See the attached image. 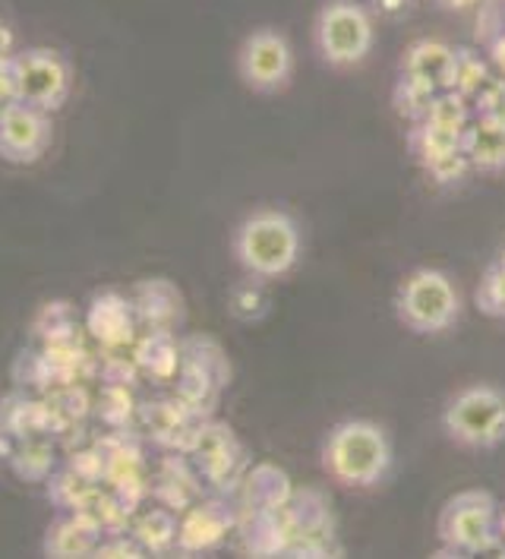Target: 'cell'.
I'll use <instances>...</instances> for the list:
<instances>
[{
  "label": "cell",
  "mask_w": 505,
  "mask_h": 559,
  "mask_svg": "<svg viewBox=\"0 0 505 559\" xmlns=\"http://www.w3.org/2000/svg\"><path fill=\"white\" fill-rule=\"evenodd\" d=\"M474 115H490V118L503 120L505 123V80L496 76L493 86L486 88L474 102Z\"/></svg>",
  "instance_id": "d6986e66"
},
{
  "label": "cell",
  "mask_w": 505,
  "mask_h": 559,
  "mask_svg": "<svg viewBox=\"0 0 505 559\" xmlns=\"http://www.w3.org/2000/svg\"><path fill=\"white\" fill-rule=\"evenodd\" d=\"M395 317L414 335H443L461 317V295L452 275L433 265L408 272L395 292Z\"/></svg>",
  "instance_id": "3957f363"
},
{
  "label": "cell",
  "mask_w": 505,
  "mask_h": 559,
  "mask_svg": "<svg viewBox=\"0 0 505 559\" xmlns=\"http://www.w3.org/2000/svg\"><path fill=\"white\" fill-rule=\"evenodd\" d=\"M55 140V123L48 111L13 102L0 115V158L10 165H32L38 162Z\"/></svg>",
  "instance_id": "9c48e42d"
},
{
  "label": "cell",
  "mask_w": 505,
  "mask_h": 559,
  "mask_svg": "<svg viewBox=\"0 0 505 559\" xmlns=\"http://www.w3.org/2000/svg\"><path fill=\"white\" fill-rule=\"evenodd\" d=\"M436 3H443L446 10H468V7H477L483 0H436Z\"/></svg>",
  "instance_id": "603a6c76"
},
{
  "label": "cell",
  "mask_w": 505,
  "mask_h": 559,
  "mask_svg": "<svg viewBox=\"0 0 505 559\" xmlns=\"http://www.w3.org/2000/svg\"><path fill=\"white\" fill-rule=\"evenodd\" d=\"M455 60H458V48L440 38H417L401 58V76L440 95L452 88Z\"/></svg>",
  "instance_id": "30bf717a"
},
{
  "label": "cell",
  "mask_w": 505,
  "mask_h": 559,
  "mask_svg": "<svg viewBox=\"0 0 505 559\" xmlns=\"http://www.w3.org/2000/svg\"><path fill=\"white\" fill-rule=\"evenodd\" d=\"M7 55H13V32L0 23V58H7Z\"/></svg>",
  "instance_id": "7402d4cb"
},
{
  "label": "cell",
  "mask_w": 505,
  "mask_h": 559,
  "mask_svg": "<svg viewBox=\"0 0 505 559\" xmlns=\"http://www.w3.org/2000/svg\"><path fill=\"white\" fill-rule=\"evenodd\" d=\"M16 102V92H13V76H10V55L0 58V115Z\"/></svg>",
  "instance_id": "44dd1931"
},
{
  "label": "cell",
  "mask_w": 505,
  "mask_h": 559,
  "mask_svg": "<svg viewBox=\"0 0 505 559\" xmlns=\"http://www.w3.org/2000/svg\"><path fill=\"white\" fill-rule=\"evenodd\" d=\"M89 325L101 342H111V345H115V342L130 338L133 317H130V310H127V304H123L120 297L108 295L95 300V307H92L89 313Z\"/></svg>",
  "instance_id": "9a60e30c"
},
{
  "label": "cell",
  "mask_w": 505,
  "mask_h": 559,
  "mask_svg": "<svg viewBox=\"0 0 505 559\" xmlns=\"http://www.w3.org/2000/svg\"><path fill=\"white\" fill-rule=\"evenodd\" d=\"M496 537H500V544H503V550H505V509H500V522H496Z\"/></svg>",
  "instance_id": "cb8c5ba5"
},
{
  "label": "cell",
  "mask_w": 505,
  "mask_h": 559,
  "mask_svg": "<svg viewBox=\"0 0 505 559\" xmlns=\"http://www.w3.org/2000/svg\"><path fill=\"white\" fill-rule=\"evenodd\" d=\"M228 525H231V515H225L215 502H208L180 525L178 547H183V550H208L225 537Z\"/></svg>",
  "instance_id": "7c38bea8"
},
{
  "label": "cell",
  "mask_w": 505,
  "mask_h": 559,
  "mask_svg": "<svg viewBox=\"0 0 505 559\" xmlns=\"http://www.w3.org/2000/svg\"><path fill=\"white\" fill-rule=\"evenodd\" d=\"M238 265L256 282H275L294 272L303 253V237L294 215L285 209H253L231 237Z\"/></svg>",
  "instance_id": "7a4b0ae2"
},
{
  "label": "cell",
  "mask_w": 505,
  "mask_h": 559,
  "mask_svg": "<svg viewBox=\"0 0 505 559\" xmlns=\"http://www.w3.org/2000/svg\"><path fill=\"white\" fill-rule=\"evenodd\" d=\"M496 522H500V502L486 490H461L443 506L436 534L443 540L448 554H486L493 547L503 550L496 537Z\"/></svg>",
  "instance_id": "8992f818"
},
{
  "label": "cell",
  "mask_w": 505,
  "mask_h": 559,
  "mask_svg": "<svg viewBox=\"0 0 505 559\" xmlns=\"http://www.w3.org/2000/svg\"><path fill=\"white\" fill-rule=\"evenodd\" d=\"M238 76L256 95H275L294 76V48L278 29H253L238 48Z\"/></svg>",
  "instance_id": "ba28073f"
},
{
  "label": "cell",
  "mask_w": 505,
  "mask_h": 559,
  "mask_svg": "<svg viewBox=\"0 0 505 559\" xmlns=\"http://www.w3.org/2000/svg\"><path fill=\"white\" fill-rule=\"evenodd\" d=\"M500 263H505V250H503V257H500Z\"/></svg>",
  "instance_id": "d4e9b609"
},
{
  "label": "cell",
  "mask_w": 505,
  "mask_h": 559,
  "mask_svg": "<svg viewBox=\"0 0 505 559\" xmlns=\"http://www.w3.org/2000/svg\"><path fill=\"white\" fill-rule=\"evenodd\" d=\"M392 98H395V111H398L401 118L411 120V123H417V120L426 115V108H430V102L436 98V92H430V88L417 86L411 80L398 76Z\"/></svg>",
  "instance_id": "ac0fdd59"
},
{
  "label": "cell",
  "mask_w": 505,
  "mask_h": 559,
  "mask_svg": "<svg viewBox=\"0 0 505 559\" xmlns=\"http://www.w3.org/2000/svg\"><path fill=\"white\" fill-rule=\"evenodd\" d=\"M136 540H140L143 550L161 554V550H168L171 544H178V522H175L168 512L155 509L149 515H143V522L136 525Z\"/></svg>",
  "instance_id": "2e32d148"
},
{
  "label": "cell",
  "mask_w": 505,
  "mask_h": 559,
  "mask_svg": "<svg viewBox=\"0 0 505 559\" xmlns=\"http://www.w3.org/2000/svg\"><path fill=\"white\" fill-rule=\"evenodd\" d=\"M477 307L493 320H505V263H500V260L490 265L480 278Z\"/></svg>",
  "instance_id": "e0dca14e"
},
{
  "label": "cell",
  "mask_w": 505,
  "mask_h": 559,
  "mask_svg": "<svg viewBox=\"0 0 505 559\" xmlns=\"http://www.w3.org/2000/svg\"><path fill=\"white\" fill-rule=\"evenodd\" d=\"M443 433L471 452H490L505 442V392L490 383L458 389L443 408Z\"/></svg>",
  "instance_id": "277c9868"
},
{
  "label": "cell",
  "mask_w": 505,
  "mask_h": 559,
  "mask_svg": "<svg viewBox=\"0 0 505 559\" xmlns=\"http://www.w3.org/2000/svg\"><path fill=\"white\" fill-rule=\"evenodd\" d=\"M483 20L486 23H500L496 29L486 35V60L493 63L496 76L505 80V20H490V16H483Z\"/></svg>",
  "instance_id": "ffe728a7"
},
{
  "label": "cell",
  "mask_w": 505,
  "mask_h": 559,
  "mask_svg": "<svg viewBox=\"0 0 505 559\" xmlns=\"http://www.w3.org/2000/svg\"><path fill=\"white\" fill-rule=\"evenodd\" d=\"M376 23L357 0H328L313 20V48L332 70H351L370 58Z\"/></svg>",
  "instance_id": "5b68a950"
},
{
  "label": "cell",
  "mask_w": 505,
  "mask_h": 559,
  "mask_svg": "<svg viewBox=\"0 0 505 559\" xmlns=\"http://www.w3.org/2000/svg\"><path fill=\"white\" fill-rule=\"evenodd\" d=\"M395 465V449L388 430L366 417H348L328 430L323 442V468L348 490L380 487Z\"/></svg>",
  "instance_id": "6da1fadb"
},
{
  "label": "cell",
  "mask_w": 505,
  "mask_h": 559,
  "mask_svg": "<svg viewBox=\"0 0 505 559\" xmlns=\"http://www.w3.org/2000/svg\"><path fill=\"white\" fill-rule=\"evenodd\" d=\"M493 80H496V70H493L490 60H483L480 55H474V51H468V48H458L455 76H452V92H458V95L474 108V102L486 92V88L493 86Z\"/></svg>",
  "instance_id": "5bb4252c"
},
{
  "label": "cell",
  "mask_w": 505,
  "mask_h": 559,
  "mask_svg": "<svg viewBox=\"0 0 505 559\" xmlns=\"http://www.w3.org/2000/svg\"><path fill=\"white\" fill-rule=\"evenodd\" d=\"M461 148L474 171H505V123L490 115H474L461 133Z\"/></svg>",
  "instance_id": "8fae6325"
},
{
  "label": "cell",
  "mask_w": 505,
  "mask_h": 559,
  "mask_svg": "<svg viewBox=\"0 0 505 559\" xmlns=\"http://www.w3.org/2000/svg\"><path fill=\"white\" fill-rule=\"evenodd\" d=\"M95 550H98V531L83 519H60L45 537V554L51 557H86Z\"/></svg>",
  "instance_id": "4fadbf2b"
},
{
  "label": "cell",
  "mask_w": 505,
  "mask_h": 559,
  "mask_svg": "<svg viewBox=\"0 0 505 559\" xmlns=\"http://www.w3.org/2000/svg\"><path fill=\"white\" fill-rule=\"evenodd\" d=\"M10 76L16 102L32 105L38 111L58 115L73 92V67L58 48H23L10 55Z\"/></svg>",
  "instance_id": "52a82bcc"
}]
</instances>
